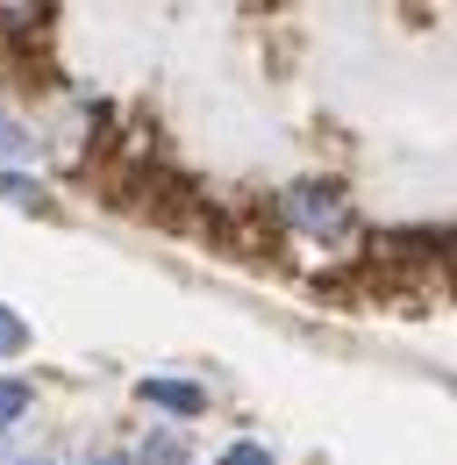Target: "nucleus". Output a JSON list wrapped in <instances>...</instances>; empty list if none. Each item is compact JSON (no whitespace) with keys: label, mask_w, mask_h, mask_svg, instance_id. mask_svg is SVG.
I'll return each mask as SVG.
<instances>
[{"label":"nucleus","mask_w":457,"mask_h":465,"mask_svg":"<svg viewBox=\"0 0 457 465\" xmlns=\"http://www.w3.org/2000/svg\"><path fill=\"white\" fill-rule=\"evenodd\" d=\"M279 230L322 236V243H350V236H357V215H350V201H343L336 186L300 179V186H286V193H279Z\"/></svg>","instance_id":"nucleus-1"},{"label":"nucleus","mask_w":457,"mask_h":465,"mask_svg":"<svg viewBox=\"0 0 457 465\" xmlns=\"http://www.w3.org/2000/svg\"><path fill=\"white\" fill-rule=\"evenodd\" d=\"M136 394L151 408H165V415H200V408H208V394H200L193 380H143Z\"/></svg>","instance_id":"nucleus-2"},{"label":"nucleus","mask_w":457,"mask_h":465,"mask_svg":"<svg viewBox=\"0 0 457 465\" xmlns=\"http://www.w3.org/2000/svg\"><path fill=\"white\" fill-rule=\"evenodd\" d=\"M51 7H0V44H44Z\"/></svg>","instance_id":"nucleus-3"},{"label":"nucleus","mask_w":457,"mask_h":465,"mask_svg":"<svg viewBox=\"0 0 457 465\" xmlns=\"http://www.w3.org/2000/svg\"><path fill=\"white\" fill-rule=\"evenodd\" d=\"M0 201H15V208H29V215H51V193H44L36 179H22V173H0Z\"/></svg>","instance_id":"nucleus-4"},{"label":"nucleus","mask_w":457,"mask_h":465,"mask_svg":"<svg viewBox=\"0 0 457 465\" xmlns=\"http://www.w3.org/2000/svg\"><path fill=\"white\" fill-rule=\"evenodd\" d=\"M143 465H186V444L171 430H158V437H143Z\"/></svg>","instance_id":"nucleus-5"},{"label":"nucleus","mask_w":457,"mask_h":465,"mask_svg":"<svg viewBox=\"0 0 457 465\" xmlns=\"http://www.w3.org/2000/svg\"><path fill=\"white\" fill-rule=\"evenodd\" d=\"M22 151H36V136H29L15 115H0V158H22Z\"/></svg>","instance_id":"nucleus-6"},{"label":"nucleus","mask_w":457,"mask_h":465,"mask_svg":"<svg viewBox=\"0 0 457 465\" xmlns=\"http://www.w3.org/2000/svg\"><path fill=\"white\" fill-rule=\"evenodd\" d=\"M15 415H29V387H22V380H0V430H7Z\"/></svg>","instance_id":"nucleus-7"},{"label":"nucleus","mask_w":457,"mask_h":465,"mask_svg":"<svg viewBox=\"0 0 457 465\" xmlns=\"http://www.w3.org/2000/svg\"><path fill=\"white\" fill-rule=\"evenodd\" d=\"M22 344H29V330H22V315H15V308H0V358H15Z\"/></svg>","instance_id":"nucleus-8"},{"label":"nucleus","mask_w":457,"mask_h":465,"mask_svg":"<svg viewBox=\"0 0 457 465\" xmlns=\"http://www.w3.org/2000/svg\"><path fill=\"white\" fill-rule=\"evenodd\" d=\"M222 465H272V451H265V444H228Z\"/></svg>","instance_id":"nucleus-9"}]
</instances>
